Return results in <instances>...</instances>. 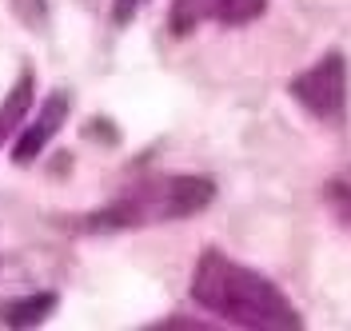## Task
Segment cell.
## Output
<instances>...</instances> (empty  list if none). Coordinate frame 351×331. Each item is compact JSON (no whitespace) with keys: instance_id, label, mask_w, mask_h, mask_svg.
Wrapping results in <instances>:
<instances>
[{"instance_id":"obj_8","label":"cell","mask_w":351,"mask_h":331,"mask_svg":"<svg viewBox=\"0 0 351 331\" xmlns=\"http://www.w3.org/2000/svg\"><path fill=\"white\" fill-rule=\"evenodd\" d=\"M140 4H144V0H112V16H116V24H128Z\"/></svg>"},{"instance_id":"obj_5","label":"cell","mask_w":351,"mask_h":331,"mask_svg":"<svg viewBox=\"0 0 351 331\" xmlns=\"http://www.w3.org/2000/svg\"><path fill=\"white\" fill-rule=\"evenodd\" d=\"M64 116H68V92H52V96L44 100V108L36 112L32 128H24L21 140L12 144V160H16V164H32V160L44 152V144L56 136V128L64 124Z\"/></svg>"},{"instance_id":"obj_4","label":"cell","mask_w":351,"mask_h":331,"mask_svg":"<svg viewBox=\"0 0 351 331\" xmlns=\"http://www.w3.org/2000/svg\"><path fill=\"white\" fill-rule=\"evenodd\" d=\"M263 12H267V0H172L168 28H172V36H188L199 24L240 28V24L260 21Z\"/></svg>"},{"instance_id":"obj_9","label":"cell","mask_w":351,"mask_h":331,"mask_svg":"<svg viewBox=\"0 0 351 331\" xmlns=\"http://www.w3.org/2000/svg\"><path fill=\"white\" fill-rule=\"evenodd\" d=\"M328 196L335 199V208H339V212H348V216H351V188H348V184H331Z\"/></svg>"},{"instance_id":"obj_7","label":"cell","mask_w":351,"mask_h":331,"mask_svg":"<svg viewBox=\"0 0 351 331\" xmlns=\"http://www.w3.org/2000/svg\"><path fill=\"white\" fill-rule=\"evenodd\" d=\"M56 308V295L52 291H40V295H24V299H12L0 308V323L8 328H36L44 315H52Z\"/></svg>"},{"instance_id":"obj_6","label":"cell","mask_w":351,"mask_h":331,"mask_svg":"<svg viewBox=\"0 0 351 331\" xmlns=\"http://www.w3.org/2000/svg\"><path fill=\"white\" fill-rule=\"evenodd\" d=\"M28 112H32V72L24 68L16 88H8V96L0 100V144L12 140V128L21 124Z\"/></svg>"},{"instance_id":"obj_1","label":"cell","mask_w":351,"mask_h":331,"mask_svg":"<svg viewBox=\"0 0 351 331\" xmlns=\"http://www.w3.org/2000/svg\"><path fill=\"white\" fill-rule=\"evenodd\" d=\"M192 299L204 311H212L223 323H236V328H252V331L304 328V315L291 308V299L267 275L228 260L216 247L199 256L196 275H192Z\"/></svg>"},{"instance_id":"obj_2","label":"cell","mask_w":351,"mask_h":331,"mask_svg":"<svg viewBox=\"0 0 351 331\" xmlns=\"http://www.w3.org/2000/svg\"><path fill=\"white\" fill-rule=\"evenodd\" d=\"M216 196L212 180L204 176H144L132 184L124 196L100 208L96 216H88L84 228L92 232H120V228H144V223H168V220H188L204 212Z\"/></svg>"},{"instance_id":"obj_3","label":"cell","mask_w":351,"mask_h":331,"mask_svg":"<svg viewBox=\"0 0 351 331\" xmlns=\"http://www.w3.org/2000/svg\"><path fill=\"white\" fill-rule=\"evenodd\" d=\"M287 92L307 116H315L324 124H343L348 120V60H343V52L319 56L307 72L291 80Z\"/></svg>"}]
</instances>
